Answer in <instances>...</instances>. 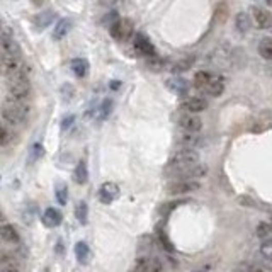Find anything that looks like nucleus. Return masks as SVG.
Masks as SVG:
<instances>
[{"label": "nucleus", "mask_w": 272, "mask_h": 272, "mask_svg": "<svg viewBox=\"0 0 272 272\" xmlns=\"http://www.w3.org/2000/svg\"><path fill=\"white\" fill-rule=\"evenodd\" d=\"M180 107L187 111V113L196 114V113H201V111L206 109L208 102H206V99H203V97H187L186 101L180 104Z\"/></svg>", "instance_id": "f8f14e48"}, {"label": "nucleus", "mask_w": 272, "mask_h": 272, "mask_svg": "<svg viewBox=\"0 0 272 272\" xmlns=\"http://www.w3.org/2000/svg\"><path fill=\"white\" fill-rule=\"evenodd\" d=\"M199 189V182L197 180H191V179H177L167 187V191L174 196H180V194H191Z\"/></svg>", "instance_id": "39448f33"}, {"label": "nucleus", "mask_w": 272, "mask_h": 272, "mask_svg": "<svg viewBox=\"0 0 272 272\" xmlns=\"http://www.w3.org/2000/svg\"><path fill=\"white\" fill-rule=\"evenodd\" d=\"M71 29V21L70 19H60L58 24L55 26V31H53V38L57 41L63 40V38L68 34V31Z\"/></svg>", "instance_id": "dca6fc26"}, {"label": "nucleus", "mask_w": 272, "mask_h": 272, "mask_svg": "<svg viewBox=\"0 0 272 272\" xmlns=\"http://www.w3.org/2000/svg\"><path fill=\"white\" fill-rule=\"evenodd\" d=\"M233 272H262V269H260L259 265H253V264H242V265H238Z\"/></svg>", "instance_id": "c85d7f7f"}, {"label": "nucleus", "mask_w": 272, "mask_h": 272, "mask_svg": "<svg viewBox=\"0 0 272 272\" xmlns=\"http://www.w3.org/2000/svg\"><path fill=\"white\" fill-rule=\"evenodd\" d=\"M75 257L80 264H87L90 260V248L85 242H79L75 245Z\"/></svg>", "instance_id": "f3484780"}, {"label": "nucleus", "mask_w": 272, "mask_h": 272, "mask_svg": "<svg viewBox=\"0 0 272 272\" xmlns=\"http://www.w3.org/2000/svg\"><path fill=\"white\" fill-rule=\"evenodd\" d=\"M133 272H164L162 264L157 259L152 257H141L136 260L135 264V270Z\"/></svg>", "instance_id": "9d476101"}, {"label": "nucleus", "mask_w": 272, "mask_h": 272, "mask_svg": "<svg viewBox=\"0 0 272 272\" xmlns=\"http://www.w3.org/2000/svg\"><path fill=\"white\" fill-rule=\"evenodd\" d=\"M257 49H259V55L264 60H269V62H272V40H270V38H265V40L260 41Z\"/></svg>", "instance_id": "6ab92c4d"}, {"label": "nucleus", "mask_w": 272, "mask_h": 272, "mask_svg": "<svg viewBox=\"0 0 272 272\" xmlns=\"http://www.w3.org/2000/svg\"><path fill=\"white\" fill-rule=\"evenodd\" d=\"M237 27H238V31L240 32H247V31H250V27H252V22H250V17H248V14L245 12H240L237 15Z\"/></svg>", "instance_id": "412c9836"}, {"label": "nucleus", "mask_w": 272, "mask_h": 272, "mask_svg": "<svg viewBox=\"0 0 272 272\" xmlns=\"http://www.w3.org/2000/svg\"><path fill=\"white\" fill-rule=\"evenodd\" d=\"M194 85L208 96H221L225 90V82L221 77L209 74V71H197L194 75Z\"/></svg>", "instance_id": "f03ea898"}, {"label": "nucleus", "mask_w": 272, "mask_h": 272, "mask_svg": "<svg viewBox=\"0 0 272 272\" xmlns=\"http://www.w3.org/2000/svg\"><path fill=\"white\" fill-rule=\"evenodd\" d=\"M63 221V216L62 213H60L58 209L55 208H48L46 211H44L43 214V223L48 226V228H55V226H58L60 223Z\"/></svg>", "instance_id": "4468645a"}, {"label": "nucleus", "mask_w": 272, "mask_h": 272, "mask_svg": "<svg viewBox=\"0 0 272 272\" xmlns=\"http://www.w3.org/2000/svg\"><path fill=\"white\" fill-rule=\"evenodd\" d=\"M167 87L170 88V90H174L175 94H184V92H187V88H189L187 82L184 79H170L167 82Z\"/></svg>", "instance_id": "aec40b11"}, {"label": "nucleus", "mask_w": 272, "mask_h": 272, "mask_svg": "<svg viewBox=\"0 0 272 272\" xmlns=\"http://www.w3.org/2000/svg\"><path fill=\"white\" fill-rule=\"evenodd\" d=\"M43 155V147L41 145H34L32 147V150H31V155H29V158H27V164H34L38 158H40Z\"/></svg>", "instance_id": "cd10ccee"}, {"label": "nucleus", "mask_w": 272, "mask_h": 272, "mask_svg": "<svg viewBox=\"0 0 272 272\" xmlns=\"http://www.w3.org/2000/svg\"><path fill=\"white\" fill-rule=\"evenodd\" d=\"M66 194H68V189H66L65 184H58L57 186V199H58V203L62 204H66Z\"/></svg>", "instance_id": "bb28decb"}, {"label": "nucleus", "mask_w": 272, "mask_h": 272, "mask_svg": "<svg viewBox=\"0 0 272 272\" xmlns=\"http://www.w3.org/2000/svg\"><path fill=\"white\" fill-rule=\"evenodd\" d=\"M29 116V105L26 101H17V99L7 97L2 104V119L7 121L10 126L22 124Z\"/></svg>", "instance_id": "f257e3e1"}, {"label": "nucleus", "mask_w": 272, "mask_h": 272, "mask_svg": "<svg viewBox=\"0 0 272 272\" xmlns=\"http://www.w3.org/2000/svg\"><path fill=\"white\" fill-rule=\"evenodd\" d=\"M109 32H111V36H113L116 41L124 43V41H128L133 36V22L130 19L114 21L113 24L109 26Z\"/></svg>", "instance_id": "20e7f679"}, {"label": "nucleus", "mask_w": 272, "mask_h": 272, "mask_svg": "<svg viewBox=\"0 0 272 272\" xmlns=\"http://www.w3.org/2000/svg\"><path fill=\"white\" fill-rule=\"evenodd\" d=\"M12 57H21V49L12 38L7 34L0 36V62Z\"/></svg>", "instance_id": "423d86ee"}, {"label": "nucleus", "mask_w": 272, "mask_h": 272, "mask_svg": "<svg viewBox=\"0 0 272 272\" xmlns=\"http://www.w3.org/2000/svg\"><path fill=\"white\" fill-rule=\"evenodd\" d=\"M133 46H135V51L138 55H141V57H147V58H153L157 57V51H155V46L147 36L143 34H136L135 36V41H133Z\"/></svg>", "instance_id": "0eeeda50"}, {"label": "nucleus", "mask_w": 272, "mask_h": 272, "mask_svg": "<svg viewBox=\"0 0 272 272\" xmlns=\"http://www.w3.org/2000/svg\"><path fill=\"white\" fill-rule=\"evenodd\" d=\"M70 68L77 77H79V79H84V77H87V74H88V62L84 58H75V60H71Z\"/></svg>", "instance_id": "2eb2a0df"}, {"label": "nucleus", "mask_w": 272, "mask_h": 272, "mask_svg": "<svg viewBox=\"0 0 272 272\" xmlns=\"http://www.w3.org/2000/svg\"><path fill=\"white\" fill-rule=\"evenodd\" d=\"M0 272H21L19 265L17 264H4L2 267H0Z\"/></svg>", "instance_id": "7c9ffc66"}, {"label": "nucleus", "mask_w": 272, "mask_h": 272, "mask_svg": "<svg viewBox=\"0 0 272 272\" xmlns=\"http://www.w3.org/2000/svg\"><path fill=\"white\" fill-rule=\"evenodd\" d=\"M4 221H5V220H4V214H2V211H0V225H2Z\"/></svg>", "instance_id": "2f4dec72"}, {"label": "nucleus", "mask_w": 272, "mask_h": 272, "mask_svg": "<svg viewBox=\"0 0 272 272\" xmlns=\"http://www.w3.org/2000/svg\"><path fill=\"white\" fill-rule=\"evenodd\" d=\"M179 126L184 131H187V133H197V131H201L203 121H201V118H199L197 114L186 113V114H182L179 118Z\"/></svg>", "instance_id": "6e6552de"}, {"label": "nucleus", "mask_w": 272, "mask_h": 272, "mask_svg": "<svg viewBox=\"0 0 272 272\" xmlns=\"http://www.w3.org/2000/svg\"><path fill=\"white\" fill-rule=\"evenodd\" d=\"M75 180H77V184H87L88 172H87L85 162H79V165H77V169H75Z\"/></svg>", "instance_id": "5701e85b"}, {"label": "nucleus", "mask_w": 272, "mask_h": 272, "mask_svg": "<svg viewBox=\"0 0 272 272\" xmlns=\"http://www.w3.org/2000/svg\"><path fill=\"white\" fill-rule=\"evenodd\" d=\"M182 147L189 148V150H194V147L197 145V138H196V133H187L186 136H182Z\"/></svg>", "instance_id": "a878e982"}, {"label": "nucleus", "mask_w": 272, "mask_h": 272, "mask_svg": "<svg viewBox=\"0 0 272 272\" xmlns=\"http://www.w3.org/2000/svg\"><path fill=\"white\" fill-rule=\"evenodd\" d=\"M46 272H48V270H46Z\"/></svg>", "instance_id": "e433bc0d"}, {"label": "nucleus", "mask_w": 272, "mask_h": 272, "mask_svg": "<svg viewBox=\"0 0 272 272\" xmlns=\"http://www.w3.org/2000/svg\"><path fill=\"white\" fill-rule=\"evenodd\" d=\"M32 2H34V5H41L43 0H32Z\"/></svg>", "instance_id": "473e14b6"}, {"label": "nucleus", "mask_w": 272, "mask_h": 272, "mask_svg": "<svg viewBox=\"0 0 272 272\" xmlns=\"http://www.w3.org/2000/svg\"><path fill=\"white\" fill-rule=\"evenodd\" d=\"M12 141V130L7 121H0V147H5Z\"/></svg>", "instance_id": "a211bd4d"}, {"label": "nucleus", "mask_w": 272, "mask_h": 272, "mask_svg": "<svg viewBox=\"0 0 272 272\" xmlns=\"http://www.w3.org/2000/svg\"><path fill=\"white\" fill-rule=\"evenodd\" d=\"M75 216H77V220H79L82 225H85V223H87V218H88V208H87V204H85V203H79V204H77Z\"/></svg>", "instance_id": "393cba45"}, {"label": "nucleus", "mask_w": 272, "mask_h": 272, "mask_svg": "<svg viewBox=\"0 0 272 272\" xmlns=\"http://www.w3.org/2000/svg\"><path fill=\"white\" fill-rule=\"evenodd\" d=\"M260 253H262V257H264L265 267H269L272 270V243H262Z\"/></svg>", "instance_id": "b1692460"}, {"label": "nucleus", "mask_w": 272, "mask_h": 272, "mask_svg": "<svg viewBox=\"0 0 272 272\" xmlns=\"http://www.w3.org/2000/svg\"><path fill=\"white\" fill-rule=\"evenodd\" d=\"M148 66H150V70H162L164 62L160 58L153 57V58H148Z\"/></svg>", "instance_id": "c756f323"}, {"label": "nucleus", "mask_w": 272, "mask_h": 272, "mask_svg": "<svg viewBox=\"0 0 272 272\" xmlns=\"http://www.w3.org/2000/svg\"><path fill=\"white\" fill-rule=\"evenodd\" d=\"M119 197V187L114 182H105L99 189V201L102 204H111Z\"/></svg>", "instance_id": "1a4fd4ad"}, {"label": "nucleus", "mask_w": 272, "mask_h": 272, "mask_svg": "<svg viewBox=\"0 0 272 272\" xmlns=\"http://www.w3.org/2000/svg\"><path fill=\"white\" fill-rule=\"evenodd\" d=\"M102 2H104V4H113L114 0H102Z\"/></svg>", "instance_id": "72a5a7b5"}, {"label": "nucleus", "mask_w": 272, "mask_h": 272, "mask_svg": "<svg viewBox=\"0 0 272 272\" xmlns=\"http://www.w3.org/2000/svg\"><path fill=\"white\" fill-rule=\"evenodd\" d=\"M7 90L9 97L17 99V101H26L31 94V82L27 75H17L12 79H7Z\"/></svg>", "instance_id": "7ed1b4c3"}, {"label": "nucleus", "mask_w": 272, "mask_h": 272, "mask_svg": "<svg viewBox=\"0 0 272 272\" xmlns=\"http://www.w3.org/2000/svg\"><path fill=\"white\" fill-rule=\"evenodd\" d=\"M0 36H2V26H0Z\"/></svg>", "instance_id": "c9c22d12"}, {"label": "nucleus", "mask_w": 272, "mask_h": 272, "mask_svg": "<svg viewBox=\"0 0 272 272\" xmlns=\"http://www.w3.org/2000/svg\"><path fill=\"white\" fill-rule=\"evenodd\" d=\"M265 4H269V5H272V0H265Z\"/></svg>", "instance_id": "f704fd0d"}, {"label": "nucleus", "mask_w": 272, "mask_h": 272, "mask_svg": "<svg viewBox=\"0 0 272 272\" xmlns=\"http://www.w3.org/2000/svg\"><path fill=\"white\" fill-rule=\"evenodd\" d=\"M53 17H55V14L51 12V10H48V12H43L38 15V17L34 19V24L38 29H44V27H48L49 24H51Z\"/></svg>", "instance_id": "4be33fe9"}, {"label": "nucleus", "mask_w": 272, "mask_h": 272, "mask_svg": "<svg viewBox=\"0 0 272 272\" xmlns=\"http://www.w3.org/2000/svg\"><path fill=\"white\" fill-rule=\"evenodd\" d=\"M0 240L5 243H17L19 242V233L12 225L2 223L0 225Z\"/></svg>", "instance_id": "ddd939ff"}, {"label": "nucleus", "mask_w": 272, "mask_h": 272, "mask_svg": "<svg viewBox=\"0 0 272 272\" xmlns=\"http://www.w3.org/2000/svg\"><path fill=\"white\" fill-rule=\"evenodd\" d=\"M252 17L255 21V24H257L260 29H269V27H272V14L269 12V10L253 5L252 7Z\"/></svg>", "instance_id": "9b49d317"}]
</instances>
